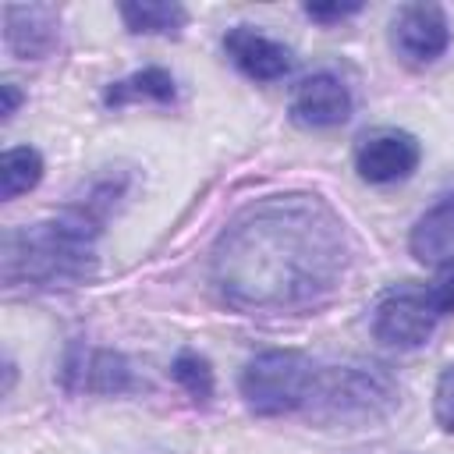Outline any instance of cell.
<instances>
[{
	"instance_id": "obj_6",
	"label": "cell",
	"mask_w": 454,
	"mask_h": 454,
	"mask_svg": "<svg viewBox=\"0 0 454 454\" xmlns=\"http://www.w3.org/2000/svg\"><path fill=\"white\" fill-rule=\"evenodd\" d=\"M419 138L397 128H380L358 138L355 145V170L362 181L369 184H394L411 177V170L419 167Z\"/></svg>"
},
{
	"instance_id": "obj_18",
	"label": "cell",
	"mask_w": 454,
	"mask_h": 454,
	"mask_svg": "<svg viewBox=\"0 0 454 454\" xmlns=\"http://www.w3.org/2000/svg\"><path fill=\"white\" fill-rule=\"evenodd\" d=\"M429 291H433V301H436L440 316H454V266L440 270V277L429 284Z\"/></svg>"
},
{
	"instance_id": "obj_2",
	"label": "cell",
	"mask_w": 454,
	"mask_h": 454,
	"mask_svg": "<svg viewBox=\"0 0 454 454\" xmlns=\"http://www.w3.org/2000/svg\"><path fill=\"white\" fill-rule=\"evenodd\" d=\"M96 216L82 206L60 220L32 223L4 238V280H28L35 287L74 284L92 273Z\"/></svg>"
},
{
	"instance_id": "obj_1",
	"label": "cell",
	"mask_w": 454,
	"mask_h": 454,
	"mask_svg": "<svg viewBox=\"0 0 454 454\" xmlns=\"http://www.w3.org/2000/svg\"><path fill=\"white\" fill-rule=\"evenodd\" d=\"M348 262L344 223L316 195H277L227 227L213 252L220 294L238 309L316 305Z\"/></svg>"
},
{
	"instance_id": "obj_4",
	"label": "cell",
	"mask_w": 454,
	"mask_h": 454,
	"mask_svg": "<svg viewBox=\"0 0 454 454\" xmlns=\"http://www.w3.org/2000/svg\"><path fill=\"white\" fill-rule=\"evenodd\" d=\"M319 404L323 419H372L394 404V383L376 369H333L319 372L305 408Z\"/></svg>"
},
{
	"instance_id": "obj_14",
	"label": "cell",
	"mask_w": 454,
	"mask_h": 454,
	"mask_svg": "<svg viewBox=\"0 0 454 454\" xmlns=\"http://www.w3.org/2000/svg\"><path fill=\"white\" fill-rule=\"evenodd\" d=\"M117 11L124 18V25L142 35H177L188 21V11L181 4H167V0H128Z\"/></svg>"
},
{
	"instance_id": "obj_19",
	"label": "cell",
	"mask_w": 454,
	"mask_h": 454,
	"mask_svg": "<svg viewBox=\"0 0 454 454\" xmlns=\"http://www.w3.org/2000/svg\"><path fill=\"white\" fill-rule=\"evenodd\" d=\"M362 11V4H305V14L312 18V21H340V18H351V14H358Z\"/></svg>"
},
{
	"instance_id": "obj_5",
	"label": "cell",
	"mask_w": 454,
	"mask_h": 454,
	"mask_svg": "<svg viewBox=\"0 0 454 454\" xmlns=\"http://www.w3.org/2000/svg\"><path fill=\"white\" fill-rule=\"evenodd\" d=\"M440 323L429 287H394L376 301L372 333L394 348H419Z\"/></svg>"
},
{
	"instance_id": "obj_15",
	"label": "cell",
	"mask_w": 454,
	"mask_h": 454,
	"mask_svg": "<svg viewBox=\"0 0 454 454\" xmlns=\"http://www.w3.org/2000/svg\"><path fill=\"white\" fill-rule=\"evenodd\" d=\"M43 177V156L32 145H14L0 156V195L18 199L21 192L35 188Z\"/></svg>"
},
{
	"instance_id": "obj_3",
	"label": "cell",
	"mask_w": 454,
	"mask_h": 454,
	"mask_svg": "<svg viewBox=\"0 0 454 454\" xmlns=\"http://www.w3.org/2000/svg\"><path fill=\"white\" fill-rule=\"evenodd\" d=\"M316 376L301 351H262L241 369V397L255 415H287L309 404Z\"/></svg>"
},
{
	"instance_id": "obj_8",
	"label": "cell",
	"mask_w": 454,
	"mask_h": 454,
	"mask_svg": "<svg viewBox=\"0 0 454 454\" xmlns=\"http://www.w3.org/2000/svg\"><path fill=\"white\" fill-rule=\"evenodd\" d=\"M351 117V92L337 74H309L291 96V121L301 128H337Z\"/></svg>"
},
{
	"instance_id": "obj_20",
	"label": "cell",
	"mask_w": 454,
	"mask_h": 454,
	"mask_svg": "<svg viewBox=\"0 0 454 454\" xmlns=\"http://www.w3.org/2000/svg\"><path fill=\"white\" fill-rule=\"evenodd\" d=\"M0 92H4V117H11V114L18 110V103H21V96H18L14 82H4V85H0Z\"/></svg>"
},
{
	"instance_id": "obj_7",
	"label": "cell",
	"mask_w": 454,
	"mask_h": 454,
	"mask_svg": "<svg viewBox=\"0 0 454 454\" xmlns=\"http://www.w3.org/2000/svg\"><path fill=\"white\" fill-rule=\"evenodd\" d=\"M390 43L408 64H433L450 43L447 14L436 4H404L390 21Z\"/></svg>"
},
{
	"instance_id": "obj_11",
	"label": "cell",
	"mask_w": 454,
	"mask_h": 454,
	"mask_svg": "<svg viewBox=\"0 0 454 454\" xmlns=\"http://www.w3.org/2000/svg\"><path fill=\"white\" fill-rule=\"evenodd\" d=\"M408 248L426 266H436V270L454 266V199L436 202L415 220Z\"/></svg>"
},
{
	"instance_id": "obj_17",
	"label": "cell",
	"mask_w": 454,
	"mask_h": 454,
	"mask_svg": "<svg viewBox=\"0 0 454 454\" xmlns=\"http://www.w3.org/2000/svg\"><path fill=\"white\" fill-rule=\"evenodd\" d=\"M433 415L440 422V429L454 433V365H447L436 380V390H433Z\"/></svg>"
},
{
	"instance_id": "obj_10",
	"label": "cell",
	"mask_w": 454,
	"mask_h": 454,
	"mask_svg": "<svg viewBox=\"0 0 454 454\" xmlns=\"http://www.w3.org/2000/svg\"><path fill=\"white\" fill-rule=\"evenodd\" d=\"M67 387L74 390H92V394H121L131 387V369L121 355L114 351H89L78 348L67 365H64Z\"/></svg>"
},
{
	"instance_id": "obj_12",
	"label": "cell",
	"mask_w": 454,
	"mask_h": 454,
	"mask_svg": "<svg viewBox=\"0 0 454 454\" xmlns=\"http://www.w3.org/2000/svg\"><path fill=\"white\" fill-rule=\"evenodd\" d=\"M7 46L18 57H43L57 43V7L28 4V7H4Z\"/></svg>"
},
{
	"instance_id": "obj_13",
	"label": "cell",
	"mask_w": 454,
	"mask_h": 454,
	"mask_svg": "<svg viewBox=\"0 0 454 454\" xmlns=\"http://www.w3.org/2000/svg\"><path fill=\"white\" fill-rule=\"evenodd\" d=\"M174 96H177V89H174L170 71H163V67H142V71L114 82L103 92V103L106 106H124V103H174Z\"/></svg>"
},
{
	"instance_id": "obj_16",
	"label": "cell",
	"mask_w": 454,
	"mask_h": 454,
	"mask_svg": "<svg viewBox=\"0 0 454 454\" xmlns=\"http://www.w3.org/2000/svg\"><path fill=\"white\" fill-rule=\"evenodd\" d=\"M170 376H174L195 401H209V394H213V369H209V362H206L199 351H181V355L170 362Z\"/></svg>"
},
{
	"instance_id": "obj_9",
	"label": "cell",
	"mask_w": 454,
	"mask_h": 454,
	"mask_svg": "<svg viewBox=\"0 0 454 454\" xmlns=\"http://www.w3.org/2000/svg\"><path fill=\"white\" fill-rule=\"evenodd\" d=\"M223 50H227L231 64H234L241 74L255 78V82H277V78H284V74L291 71V64H294L287 46H280L277 39L255 32L252 25H234V28L223 35Z\"/></svg>"
}]
</instances>
